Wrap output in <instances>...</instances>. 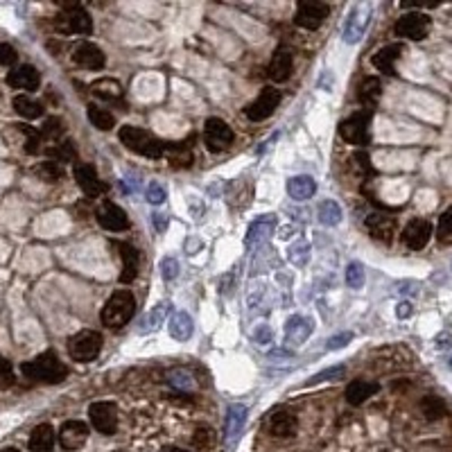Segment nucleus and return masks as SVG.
I'll return each mask as SVG.
<instances>
[{"label":"nucleus","instance_id":"1","mask_svg":"<svg viewBox=\"0 0 452 452\" xmlns=\"http://www.w3.org/2000/svg\"><path fill=\"white\" fill-rule=\"evenodd\" d=\"M21 374L29 380H34V383L57 385V383H62V380H66L68 369H66L64 362L53 353V350H48V353L36 355L34 359L23 362Z\"/></svg>","mask_w":452,"mask_h":452},{"label":"nucleus","instance_id":"2","mask_svg":"<svg viewBox=\"0 0 452 452\" xmlns=\"http://www.w3.org/2000/svg\"><path fill=\"white\" fill-rule=\"evenodd\" d=\"M134 313H136L134 294L129 289H116L104 303L100 319H102V326L107 328H123L125 324L132 321Z\"/></svg>","mask_w":452,"mask_h":452},{"label":"nucleus","instance_id":"3","mask_svg":"<svg viewBox=\"0 0 452 452\" xmlns=\"http://www.w3.org/2000/svg\"><path fill=\"white\" fill-rule=\"evenodd\" d=\"M120 143H123L129 152H136L140 156H147V158H160L165 156V143L156 140L149 132L140 127H132V125H125L120 127Z\"/></svg>","mask_w":452,"mask_h":452},{"label":"nucleus","instance_id":"4","mask_svg":"<svg viewBox=\"0 0 452 452\" xmlns=\"http://www.w3.org/2000/svg\"><path fill=\"white\" fill-rule=\"evenodd\" d=\"M55 29L59 34H90L93 32V21H90V14L82 5H70L66 12L55 18Z\"/></svg>","mask_w":452,"mask_h":452},{"label":"nucleus","instance_id":"5","mask_svg":"<svg viewBox=\"0 0 452 452\" xmlns=\"http://www.w3.org/2000/svg\"><path fill=\"white\" fill-rule=\"evenodd\" d=\"M100 348H102V335L97 330H79L77 335L68 341V353L77 362H90L95 359Z\"/></svg>","mask_w":452,"mask_h":452},{"label":"nucleus","instance_id":"6","mask_svg":"<svg viewBox=\"0 0 452 452\" xmlns=\"http://www.w3.org/2000/svg\"><path fill=\"white\" fill-rule=\"evenodd\" d=\"M371 118H374V111H371V109H364V111L353 114L339 125V136L350 145H369V138H371L369 136V123H371Z\"/></svg>","mask_w":452,"mask_h":452},{"label":"nucleus","instance_id":"7","mask_svg":"<svg viewBox=\"0 0 452 452\" xmlns=\"http://www.w3.org/2000/svg\"><path fill=\"white\" fill-rule=\"evenodd\" d=\"M233 129H231L222 118H208L204 125V145L210 154H219L233 143Z\"/></svg>","mask_w":452,"mask_h":452},{"label":"nucleus","instance_id":"8","mask_svg":"<svg viewBox=\"0 0 452 452\" xmlns=\"http://www.w3.org/2000/svg\"><path fill=\"white\" fill-rule=\"evenodd\" d=\"M432 27L430 16L423 12H409L405 16H400L396 25H394V32L400 39H409V41H423L427 36Z\"/></svg>","mask_w":452,"mask_h":452},{"label":"nucleus","instance_id":"9","mask_svg":"<svg viewBox=\"0 0 452 452\" xmlns=\"http://www.w3.org/2000/svg\"><path fill=\"white\" fill-rule=\"evenodd\" d=\"M371 18H374V5L367 3V0H364V3H357L348 14V21H346V27H344V41L350 43V46L357 43L369 29Z\"/></svg>","mask_w":452,"mask_h":452},{"label":"nucleus","instance_id":"10","mask_svg":"<svg viewBox=\"0 0 452 452\" xmlns=\"http://www.w3.org/2000/svg\"><path fill=\"white\" fill-rule=\"evenodd\" d=\"M280 90L274 88V86H265L263 90H260V95L251 102L247 109H245V116L251 120V123H263V120H267L271 114L276 111L278 104H280Z\"/></svg>","mask_w":452,"mask_h":452},{"label":"nucleus","instance_id":"11","mask_svg":"<svg viewBox=\"0 0 452 452\" xmlns=\"http://www.w3.org/2000/svg\"><path fill=\"white\" fill-rule=\"evenodd\" d=\"M330 14V7L326 3H319V0H303L296 7L294 14V23L303 29H317L324 25V21Z\"/></svg>","mask_w":452,"mask_h":452},{"label":"nucleus","instance_id":"12","mask_svg":"<svg viewBox=\"0 0 452 452\" xmlns=\"http://www.w3.org/2000/svg\"><path fill=\"white\" fill-rule=\"evenodd\" d=\"M88 418L100 434H116L118 427V407L116 403H93L88 407Z\"/></svg>","mask_w":452,"mask_h":452},{"label":"nucleus","instance_id":"13","mask_svg":"<svg viewBox=\"0 0 452 452\" xmlns=\"http://www.w3.org/2000/svg\"><path fill=\"white\" fill-rule=\"evenodd\" d=\"M97 224L107 228V231H114V233H118V231H125L129 228V217L127 213L120 206H116L114 202H102V206L97 208Z\"/></svg>","mask_w":452,"mask_h":452},{"label":"nucleus","instance_id":"14","mask_svg":"<svg viewBox=\"0 0 452 452\" xmlns=\"http://www.w3.org/2000/svg\"><path fill=\"white\" fill-rule=\"evenodd\" d=\"M88 439V425L84 420H66L59 430V444L64 450H79Z\"/></svg>","mask_w":452,"mask_h":452},{"label":"nucleus","instance_id":"15","mask_svg":"<svg viewBox=\"0 0 452 452\" xmlns=\"http://www.w3.org/2000/svg\"><path fill=\"white\" fill-rule=\"evenodd\" d=\"M432 238V224L430 219H411L403 231V242L411 251H420Z\"/></svg>","mask_w":452,"mask_h":452},{"label":"nucleus","instance_id":"16","mask_svg":"<svg viewBox=\"0 0 452 452\" xmlns=\"http://www.w3.org/2000/svg\"><path fill=\"white\" fill-rule=\"evenodd\" d=\"M73 62L82 68H88V70H102L107 64V57L95 43L84 41L73 50Z\"/></svg>","mask_w":452,"mask_h":452},{"label":"nucleus","instance_id":"17","mask_svg":"<svg viewBox=\"0 0 452 452\" xmlns=\"http://www.w3.org/2000/svg\"><path fill=\"white\" fill-rule=\"evenodd\" d=\"M73 174H75V181H77L79 190H82L84 195L97 197L100 193H102V181H100L95 167L90 163H77L75 170H73Z\"/></svg>","mask_w":452,"mask_h":452},{"label":"nucleus","instance_id":"18","mask_svg":"<svg viewBox=\"0 0 452 452\" xmlns=\"http://www.w3.org/2000/svg\"><path fill=\"white\" fill-rule=\"evenodd\" d=\"M367 228L371 238L380 240V242L389 245L391 240H394V233H396V219L389 217V215H380V213H371L367 217Z\"/></svg>","mask_w":452,"mask_h":452},{"label":"nucleus","instance_id":"19","mask_svg":"<svg viewBox=\"0 0 452 452\" xmlns=\"http://www.w3.org/2000/svg\"><path fill=\"white\" fill-rule=\"evenodd\" d=\"M313 328H315L313 319L301 317V315L289 317L287 324H285V341H287V344H292V346L303 344V341L313 335Z\"/></svg>","mask_w":452,"mask_h":452},{"label":"nucleus","instance_id":"20","mask_svg":"<svg viewBox=\"0 0 452 452\" xmlns=\"http://www.w3.org/2000/svg\"><path fill=\"white\" fill-rule=\"evenodd\" d=\"M7 84L12 88H21V90H36L39 84H41V75L34 66H18L14 68L12 73L7 75Z\"/></svg>","mask_w":452,"mask_h":452},{"label":"nucleus","instance_id":"21","mask_svg":"<svg viewBox=\"0 0 452 452\" xmlns=\"http://www.w3.org/2000/svg\"><path fill=\"white\" fill-rule=\"evenodd\" d=\"M120 251V260H123V271H120V283H132L138 276V265H140V254L138 249L127 245V242H118L116 245Z\"/></svg>","mask_w":452,"mask_h":452},{"label":"nucleus","instance_id":"22","mask_svg":"<svg viewBox=\"0 0 452 452\" xmlns=\"http://www.w3.org/2000/svg\"><path fill=\"white\" fill-rule=\"evenodd\" d=\"M400 55H403V43H389L378 50L374 59H371V64H374L380 73L396 75V62L400 59Z\"/></svg>","mask_w":452,"mask_h":452},{"label":"nucleus","instance_id":"23","mask_svg":"<svg viewBox=\"0 0 452 452\" xmlns=\"http://www.w3.org/2000/svg\"><path fill=\"white\" fill-rule=\"evenodd\" d=\"M292 68H294L292 53L285 48H278L269 62V77L274 79V82H285V79H289V75H292Z\"/></svg>","mask_w":452,"mask_h":452},{"label":"nucleus","instance_id":"24","mask_svg":"<svg viewBox=\"0 0 452 452\" xmlns=\"http://www.w3.org/2000/svg\"><path fill=\"white\" fill-rule=\"evenodd\" d=\"M296 427H299V420L294 414H289V411L280 409V411H274L269 418V432L278 439H287V437H294L296 434Z\"/></svg>","mask_w":452,"mask_h":452},{"label":"nucleus","instance_id":"25","mask_svg":"<svg viewBox=\"0 0 452 452\" xmlns=\"http://www.w3.org/2000/svg\"><path fill=\"white\" fill-rule=\"evenodd\" d=\"M249 411L245 405H231L226 411V441L228 446H235V441L242 434V427L247 423Z\"/></svg>","mask_w":452,"mask_h":452},{"label":"nucleus","instance_id":"26","mask_svg":"<svg viewBox=\"0 0 452 452\" xmlns=\"http://www.w3.org/2000/svg\"><path fill=\"white\" fill-rule=\"evenodd\" d=\"M29 452H53L55 448V430L50 423H41L32 430L27 441Z\"/></svg>","mask_w":452,"mask_h":452},{"label":"nucleus","instance_id":"27","mask_svg":"<svg viewBox=\"0 0 452 452\" xmlns=\"http://www.w3.org/2000/svg\"><path fill=\"white\" fill-rule=\"evenodd\" d=\"M380 391L378 383H371V380H353L348 387H346V400L350 405H362L367 403L371 396H376Z\"/></svg>","mask_w":452,"mask_h":452},{"label":"nucleus","instance_id":"28","mask_svg":"<svg viewBox=\"0 0 452 452\" xmlns=\"http://www.w3.org/2000/svg\"><path fill=\"white\" fill-rule=\"evenodd\" d=\"M274 226H276V217L274 215H265V217L256 219V222L251 224L249 231H247L245 247L247 249H254L260 242V240H265L267 235L274 233Z\"/></svg>","mask_w":452,"mask_h":452},{"label":"nucleus","instance_id":"29","mask_svg":"<svg viewBox=\"0 0 452 452\" xmlns=\"http://www.w3.org/2000/svg\"><path fill=\"white\" fill-rule=\"evenodd\" d=\"M315 193H317V184L313 177L299 174L287 181V195L296 199V202H306V199H310Z\"/></svg>","mask_w":452,"mask_h":452},{"label":"nucleus","instance_id":"30","mask_svg":"<svg viewBox=\"0 0 452 452\" xmlns=\"http://www.w3.org/2000/svg\"><path fill=\"white\" fill-rule=\"evenodd\" d=\"M170 310H172V303H170V301H160V303H156L154 308H149V313L140 319L138 333L145 335V333H152V330H156L165 321V317L170 315Z\"/></svg>","mask_w":452,"mask_h":452},{"label":"nucleus","instance_id":"31","mask_svg":"<svg viewBox=\"0 0 452 452\" xmlns=\"http://www.w3.org/2000/svg\"><path fill=\"white\" fill-rule=\"evenodd\" d=\"M195 333V324H193V319H190L188 313H174L172 317H170V335H172L174 339L179 341H186L190 339Z\"/></svg>","mask_w":452,"mask_h":452},{"label":"nucleus","instance_id":"32","mask_svg":"<svg viewBox=\"0 0 452 452\" xmlns=\"http://www.w3.org/2000/svg\"><path fill=\"white\" fill-rule=\"evenodd\" d=\"M90 90H93L95 97L104 100V102H114V100H118L120 95H123V84H120L118 79L102 77V79H97V82H93Z\"/></svg>","mask_w":452,"mask_h":452},{"label":"nucleus","instance_id":"33","mask_svg":"<svg viewBox=\"0 0 452 452\" xmlns=\"http://www.w3.org/2000/svg\"><path fill=\"white\" fill-rule=\"evenodd\" d=\"M341 217H344L341 206L337 202H333V199H324L317 208V219H319V224H324V226H337L341 222Z\"/></svg>","mask_w":452,"mask_h":452},{"label":"nucleus","instance_id":"34","mask_svg":"<svg viewBox=\"0 0 452 452\" xmlns=\"http://www.w3.org/2000/svg\"><path fill=\"white\" fill-rule=\"evenodd\" d=\"M380 93H383V84H380V79L378 77H367V79H362V84H359V102L362 104H367V109H371L376 102H378V97ZM374 111V109H371Z\"/></svg>","mask_w":452,"mask_h":452},{"label":"nucleus","instance_id":"35","mask_svg":"<svg viewBox=\"0 0 452 452\" xmlns=\"http://www.w3.org/2000/svg\"><path fill=\"white\" fill-rule=\"evenodd\" d=\"M14 109H16V114L21 118H25V120H36V118L43 116V107L29 95H16L14 97Z\"/></svg>","mask_w":452,"mask_h":452},{"label":"nucleus","instance_id":"36","mask_svg":"<svg viewBox=\"0 0 452 452\" xmlns=\"http://www.w3.org/2000/svg\"><path fill=\"white\" fill-rule=\"evenodd\" d=\"M88 120H90V125H93L95 129H100V132H111V129L116 127L114 114H109L107 109H100L95 104L88 107Z\"/></svg>","mask_w":452,"mask_h":452},{"label":"nucleus","instance_id":"37","mask_svg":"<svg viewBox=\"0 0 452 452\" xmlns=\"http://www.w3.org/2000/svg\"><path fill=\"white\" fill-rule=\"evenodd\" d=\"M420 411H423V416L427 420H439V418L446 416L448 407L439 396H425L423 400H420Z\"/></svg>","mask_w":452,"mask_h":452},{"label":"nucleus","instance_id":"38","mask_svg":"<svg viewBox=\"0 0 452 452\" xmlns=\"http://www.w3.org/2000/svg\"><path fill=\"white\" fill-rule=\"evenodd\" d=\"M215 441H217L215 432L210 427H206V425H202V427H197L195 434H193V448L199 450V452H210L215 448Z\"/></svg>","mask_w":452,"mask_h":452},{"label":"nucleus","instance_id":"39","mask_svg":"<svg viewBox=\"0 0 452 452\" xmlns=\"http://www.w3.org/2000/svg\"><path fill=\"white\" fill-rule=\"evenodd\" d=\"M167 383L172 385L174 389H179V391H190L195 387V378L186 369H174V371H170V374H167Z\"/></svg>","mask_w":452,"mask_h":452},{"label":"nucleus","instance_id":"40","mask_svg":"<svg viewBox=\"0 0 452 452\" xmlns=\"http://www.w3.org/2000/svg\"><path fill=\"white\" fill-rule=\"evenodd\" d=\"M437 240L441 245H452V206L446 208L437 224Z\"/></svg>","mask_w":452,"mask_h":452},{"label":"nucleus","instance_id":"41","mask_svg":"<svg viewBox=\"0 0 452 452\" xmlns=\"http://www.w3.org/2000/svg\"><path fill=\"white\" fill-rule=\"evenodd\" d=\"M287 258H289V263L292 265H296V267H303L308 260H310V242L306 238H301L299 242H294L292 247H289V251H287Z\"/></svg>","mask_w":452,"mask_h":452},{"label":"nucleus","instance_id":"42","mask_svg":"<svg viewBox=\"0 0 452 452\" xmlns=\"http://www.w3.org/2000/svg\"><path fill=\"white\" fill-rule=\"evenodd\" d=\"M364 280H367V274H364V265L353 260L348 267H346V285L350 289H362L364 287Z\"/></svg>","mask_w":452,"mask_h":452},{"label":"nucleus","instance_id":"43","mask_svg":"<svg viewBox=\"0 0 452 452\" xmlns=\"http://www.w3.org/2000/svg\"><path fill=\"white\" fill-rule=\"evenodd\" d=\"M48 156H53L57 163H68V160L75 158V145L66 140V143H59L55 147H48Z\"/></svg>","mask_w":452,"mask_h":452},{"label":"nucleus","instance_id":"44","mask_svg":"<svg viewBox=\"0 0 452 452\" xmlns=\"http://www.w3.org/2000/svg\"><path fill=\"white\" fill-rule=\"evenodd\" d=\"M165 154L172 160V165H190L193 163V152L186 145H177V147H167L165 145Z\"/></svg>","mask_w":452,"mask_h":452},{"label":"nucleus","instance_id":"45","mask_svg":"<svg viewBox=\"0 0 452 452\" xmlns=\"http://www.w3.org/2000/svg\"><path fill=\"white\" fill-rule=\"evenodd\" d=\"M41 138H46V140H59L64 136V127H62V120H59L57 116H53V118H48L46 123H43V127H41Z\"/></svg>","mask_w":452,"mask_h":452},{"label":"nucleus","instance_id":"46","mask_svg":"<svg viewBox=\"0 0 452 452\" xmlns=\"http://www.w3.org/2000/svg\"><path fill=\"white\" fill-rule=\"evenodd\" d=\"M36 174L41 177L43 181H48V184H55V181L62 179L64 170L59 167V163H55V160H48V163L36 165Z\"/></svg>","mask_w":452,"mask_h":452},{"label":"nucleus","instance_id":"47","mask_svg":"<svg viewBox=\"0 0 452 452\" xmlns=\"http://www.w3.org/2000/svg\"><path fill=\"white\" fill-rule=\"evenodd\" d=\"M346 374V367H330L326 371H321V374H315L313 378L308 380V385H321V383H330V380H339V378H344Z\"/></svg>","mask_w":452,"mask_h":452},{"label":"nucleus","instance_id":"48","mask_svg":"<svg viewBox=\"0 0 452 452\" xmlns=\"http://www.w3.org/2000/svg\"><path fill=\"white\" fill-rule=\"evenodd\" d=\"M18 129L27 136V143H25V152L27 154H39V145H41V134L36 132V129H32V127H25V125H18Z\"/></svg>","mask_w":452,"mask_h":452},{"label":"nucleus","instance_id":"49","mask_svg":"<svg viewBox=\"0 0 452 452\" xmlns=\"http://www.w3.org/2000/svg\"><path fill=\"white\" fill-rule=\"evenodd\" d=\"M145 199L152 206H158V204H163L167 199V193H165V188L158 184V181H152V184H149L147 190H145Z\"/></svg>","mask_w":452,"mask_h":452},{"label":"nucleus","instance_id":"50","mask_svg":"<svg viewBox=\"0 0 452 452\" xmlns=\"http://www.w3.org/2000/svg\"><path fill=\"white\" fill-rule=\"evenodd\" d=\"M160 276H163L165 283H172V280L179 276V263H177V258L167 256V258L160 260Z\"/></svg>","mask_w":452,"mask_h":452},{"label":"nucleus","instance_id":"51","mask_svg":"<svg viewBox=\"0 0 452 452\" xmlns=\"http://www.w3.org/2000/svg\"><path fill=\"white\" fill-rule=\"evenodd\" d=\"M14 387V371H12V362L5 359L0 355V389H9Z\"/></svg>","mask_w":452,"mask_h":452},{"label":"nucleus","instance_id":"52","mask_svg":"<svg viewBox=\"0 0 452 452\" xmlns=\"http://www.w3.org/2000/svg\"><path fill=\"white\" fill-rule=\"evenodd\" d=\"M350 339H353V333H348V330H346V333H337V335H333V337H330V339L326 341V344H328V350L344 348Z\"/></svg>","mask_w":452,"mask_h":452},{"label":"nucleus","instance_id":"53","mask_svg":"<svg viewBox=\"0 0 452 452\" xmlns=\"http://www.w3.org/2000/svg\"><path fill=\"white\" fill-rule=\"evenodd\" d=\"M254 339H256V344L267 346V344H271V339H274V333H271V328H269L267 324H263V326H258V328H256Z\"/></svg>","mask_w":452,"mask_h":452},{"label":"nucleus","instance_id":"54","mask_svg":"<svg viewBox=\"0 0 452 452\" xmlns=\"http://www.w3.org/2000/svg\"><path fill=\"white\" fill-rule=\"evenodd\" d=\"M16 50L9 43H0V66H12L16 62Z\"/></svg>","mask_w":452,"mask_h":452},{"label":"nucleus","instance_id":"55","mask_svg":"<svg viewBox=\"0 0 452 452\" xmlns=\"http://www.w3.org/2000/svg\"><path fill=\"white\" fill-rule=\"evenodd\" d=\"M355 163V167L359 170L362 174H369L371 172V165H369V154L367 152H357L353 158H350Z\"/></svg>","mask_w":452,"mask_h":452},{"label":"nucleus","instance_id":"56","mask_svg":"<svg viewBox=\"0 0 452 452\" xmlns=\"http://www.w3.org/2000/svg\"><path fill=\"white\" fill-rule=\"evenodd\" d=\"M411 313H414V308H411L409 301H403V303H398V308H396V317L398 319H409Z\"/></svg>","mask_w":452,"mask_h":452},{"label":"nucleus","instance_id":"57","mask_svg":"<svg viewBox=\"0 0 452 452\" xmlns=\"http://www.w3.org/2000/svg\"><path fill=\"white\" fill-rule=\"evenodd\" d=\"M152 224H154V228H156V231H165V226H167V217H165L163 213H152Z\"/></svg>","mask_w":452,"mask_h":452},{"label":"nucleus","instance_id":"58","mask_svg":"<svg viewBox=\"0 0 452 452\" xmlns=\"http://www.w3.org/2000/svg\"><path fill=\"white\" fill-rule=\"evenodd\" d=\"M450 341H452V337H450V335H439V339H437V348H439V350L448 348V346H450Z\"/></svg>","mask_w":452,"mask_h":452},{"label":"nucleus","instance_id":"59","mask_svg":"<svg viewBox=\"0 0 452 452\" xmlns=\"http://www.w3.org/2000/svg\"><path fill=\"white\" fill-rule=\"evenodd\" d=\"M160 452H188V450H184V448H174V446H167V448H163Z\"/></svg>","mask_w":452,"mask_h":452},{"label":"nucleus","instance_id":"60","mask_svg":"<svg viewBox=\"0 0 452 452\" xmlns=\"http://www.w3.org/2000/svg\"><path fill=\"white\" fill-rule=\"evenodd\" d=\"M3 452H18L16 448H7V450H3Z\"/></svg>","mask_w":452,"mask_h":452},{"label":"nucleus","instance_id":"61","mask_svg":"<svg viewBox=\"0 0 452 452\" xmlns=\"http://www.w3.org/2000/svg\"><path fill=\"white\" fill-rule=\"evenodd\" d=\"M448 367H450V371H452V357H450V364H448Z\"/></svg>","mask_w":452,"mask_h":452}]
</instances>
